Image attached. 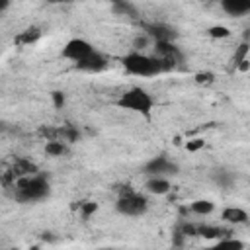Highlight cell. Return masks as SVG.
<instances>
[{
  "label": "cell",
  "mask_w": 250,
  "mask_h": 250,
  "mask_svg": "<svg viewBox=\"0 0 250 250\" xmlns=\"http://www.w3.org/2000/svg\"><path fill=\"white\" fill-rule=\"evenodd\" d=\"M94 51H96V49L92 47L90 41L76 37V39H70V41L62 47V57L68 59V61H72L74 64H78L80 61H84L86 57H90Z\"/></svg>",
  "instance_id": "6"
},
{
  "label": "cell",
  "mask_w": 250,
  "mask_h": 250,
  "mask_svg": "<svg viewBox=\"0 0 250 250\" xmlns=\"http://www.w3.org/2000/svg\"><path fill=\"white\" fill-rule=\"evenodd\" d=\"M117 105L123 107V109L141 113V115H148L152 111L154 102H152V96L146 90L135 86V88H129L127 92L121 94V98L117 100Z\"/></svg>",
  "instance_id": "3"
},
{
  "label": "cell",
  "mask_w": 250,
  "mask_h": 250,
  "mask_svg": "<svg viewBox=\"0 0 250 250\" xmlns=\"http://www.w3.org/2000/svg\"><path fill=\"white\" fill-rule=\"evenodd\" d=\"M146 37H148V35H146ZM146 37H137V39H135V47H141V49H143V47L146 45Z\"/></svg>",
  "instance_id": "24"
},
{
  "label": "cell",
  "mask_w": 250,
  "mask_h": 250,
  "mask_svg": "<svg viewBox=\"0 0 250 250\" xmlns=\"http://www.w3.org/2000/svg\"><path fill=\"white\" fill-rule=\"evenodd\" d=\"M195 80H197L199 84H201V82H205V84H207V82H211V80H213V74H209V72H199V74L195 76Z\"/></svg>",
  "instance_id": "21"
},
{
  "label": "cell",
  "mask_w": 250,
  "mask_h": 250,
  "mask_svg": "<svg viewBox=\"0 0 250 250\" xmlns=\"http://www.w3.org/2000/svg\"><path fill=\"white\" fill-rule=\"evenodd\" d=\"M6 8H8V2H6V0H0V12L6 10Z\"/></svg>",
  "instance_id": "25"
},
{
  "label": "cell",
  "mask_w": 250,
  "mask_h": 250,
  "mask_svg": "<svg viewBox=\"0 0 250 250\" xmlns=\"http://www.w3.org/2000/svg\"><path fill=\"white\" fill-rule=\"evenodd\" d=\"M217 172H219V170H217ZM215 180H217L219 184H223V186H229V184H230V176H229L227 172H219V174L215 176Z\"/></svg>",
  "instance_id": "20"
},
{
  "label": "cell",
  "mask_w": 250,
  "mask_h": 250,
  "mask_svg": "<svg viewBox=\"0 0 250 250\" xmlns=\"http://www.w3.org/2000/svg\"><path fill=\"white\" fill-rule=\"evenodd\" d=\"M188 150H197V148H201L203 146V141H199V139H193V141H188Z\"/></svg>",
  "instance_id": "22"
},
{
  "label": "cell",
  "mask_w": 250,
  "mask_h": 250,
  "mask_svg": "<svg viewBox=\"0 0 250 250\" xmlns=\"http://www.w3.org/2000/svg\"><path fill=\"white\" fill-rule=\"evenodd\" d=\"M221 8L232 18H242L250 12V2H246V0H225V2H221Z\"/></svg>",
  "instance_id": "10"
},
{
  "label": "cell",
  "mask_w": 250,
  "mask_h": 250,
  "mask_svg": "<svg viewBox=\"0 0 250 250\" xmlns=\"http://www.w3.org/2000/svg\"><path fill=\"white\" fill-rule=\"evenodd\" d=\"M12 188H14V199L20 203H35L49 195V182L41 174L20 178L12 184Z\"/></svg>",
  "instance_id": "1"
},
{
  "label": "cell",
  "mask_w": 250,
  "mask_h": 250,
  "mask_svg": "<svg viewBox=\"0 0 250 250\" xmlns=\"http://www.w3.org/2000/svg\"><path fill=\"white\" fill-rule=\"evenodd\" d=\"M166 70H172L176 64L182 62V51L172 43V41H160V43H154V55H152Z\"/></svg>",
  "instance_id": "5"
},
{
  "label": "cell",
  "mask_w": 250,
  "mask_h": 250,
  "mask_svg": "<svg viewBox=\"0 0 250 250\" xmlns=\"http://www.w3.org/2000/svg\"><path fill=\"white\" fill-rule=\"evenodd\" d=\"M146 35L154 39V43H160V41H172L176 37V31L170 27V25H164V23H152L146 27Z\"/></svg>",
  "instance_id": "9"
},
{
  "label": "cell",
  "mask_w": 250,
  "mask_h": 250,
  "mask_svg": "<svg viewBox=\"0 0 250 250\" xmlns=\"http://www.w3.org/2000/svg\"><path fill=\"white\" fill-rule=\"evenodd\" d=\"M209 35H211V37H229L230 31H229L225 25H213V27L209 29Z\"/></svg>",
  "instance_id": "19"
},
{
  "label": "cell",
  "mask_w": 250,
  "mask_h": 250,
  "mask_svg": "<svg viewBox=\"0 0 250 250\" xmlns=\"http://www.w3.org/2000/svg\"><path fill=\"white\" fill-rule=\"evenodd\" d=\"M115 207H117V211H119L121 215H127V217H141V215L146 213L148 201H146L145 195H141V193H137V191H133V189H123L121 195H119V199H117V203H115Z\"/></svg>",
  "instance_id": "4"
},
{
  "label": "cell",
  "mask_w": 250,
  "mask_h": 250,
  "mask_svg": "<svg viewBox=\"0 0 250 250\" xmlns=\"http://www.w3.org/2000/svg\"><path fill=\"white\" fill-rule=\"evenodd\" d=\"M197 232H199V236H205V238H217V240L227 238V236L230 234L227 229H221V227H199Z\"/></svg>",
  "instance_id": "14"
},
{
  "label": "cell",
  "mask_w": 250,
  "mask_h": 250,
  "mask_svg": "<svg viewBox=\"0 0 250 250\" xmlns=\"http://www.w3.org/2000/svg\"><path fill=\"white\" fill-rule=\"evenodd\" d=\"M213 209H215V205L209 199H195L191 203V211L195 215H209V213H213Z\"/></svg>",
  "instance_id": "16"
},
{
  "label": "cell",
  "mask_w": 250,
  "mask_h": 250,
  "mask_svg": "<svg viewBox=\"0 0 250 250\" xmlns=\"http://www.w3.org/2000/svg\"><path fill=\"white\" fill-rule=\"evenodd\" d=\"M221 217H223V221H227L230 225H244L248 221V213L240 207H227V209H223Z\"/></svg>",
  "instance_id": "12"
},
{
  "label": "cell",
  "mask_w": 250,
  "mask_h": 250,
  "mask_svg": "<svg viewBox=\"0 0 250 250\" xmlns=\"http://www.w3.org/2000/svg\"><path fill=\"white\" fill-rule=\"evenodd\" d=\"M100 250H119V248H100Z\"/></svg>",
  "instance_id": "26"
},
{
  "label": "cell",
  "mask_w": 250,
  "mask_h": 250,
  "mask_svg": "<svg viewBox=\"0 0 250 250\" xmlns=\"http://www.w3.org/2000/svg\"><path fill=\"white\" fill-rule=\"evenodd\" d=\"M53 98H55V105H57V107H61V105L64 104V98H62V94H61V92H55V94H53Z\"/></svg>",
  "instance_id": "23"
},
{
  "label": "cell",
  "mask_w": 250,
  "mask_h": 250,
  "mask_svg": "<svg viewBox=\"0 0 250 250\" xmlns=\"http://www.w3.org/2000/svg\"><path fill=\"white\" fill-rule=\"evenodd\" d=\"M66 150H68L66 145L59 139H49V143L45 145V152L49 156H62V154H66Z\"/></svg>",
  "instance_id": "15"
},
{
  "label": "cell",
  "mask_w": 250,
  "mask_h": 250,
  "mask_svg": "<svg viewBox=\"0 0 250 250\" xmlns=\"http://www.w3.org/2000/svg\"><path fill=\"white\" fill-rule=\"evenodd\" d=\"M145 172L150 174V176H160V178L176 176V174H178V164L172 162V160L166 158V156H154L152 160H148V162L145 164Z\"/></svg>",
  "instance_id": "7"
},
{
  "label": "cell",
  "mask_w": 250,
  "mask_h": 250,
  "mask_svg": "<svg viewBox=\"0 0 250 250\" xmlns=\"http://www.w3.org/2000/svg\"><path fill=\"white\" fill-rule=\"evenodd\" d=\"M244 248H246V244L238 238H232V236L221 238L213 246H209V250H244Z\"/></svg>",
  "instance_id": "13"
},
{
  "label": "cell",
  "mask_w": 250,
  "mask_h": 250,
  "mask_svg": "<svg viewBox=\"0 0 250 250\" xmlns=\"http://www.w3.org/2000/svg\"><path fill=\"white\" fill-rule=\"evenodd\" d=\"M121 62H123L125 70L135 74V76H156V74L164 72L162 64L152 55H145V53H139V51H133V53L125 55Z\"/></svg>",
  "instance_id": "2"
},
{
  "label": "cell",
  "mask_w": 250,
  "mask_h": 250,
  "mask_svg": "<svg viewBox=\"0 0 250 250\" xmlns=\"http://www.w3.org/2000/svg\"><path fill=\"white\" fill-rule=\"evenodd\" d=\"M105 66H107V59L100 51H94L90 57H86L84 61H80L76 64V68L86 70V72H102Z\"/></svg>",
  "instance_id": "8"
},
{
  "label": "cell",
  "mask_w": 250,
  "mask_h": 250,
  "mask_svg": "<svg viewBox=\"0 0 250 250\" xmlns=\"http://www.w3.org/2000/svg\"><path fill=\"white\" fill-rule=\"evenodd\" d=\"M244 59H248V43H246V41L236 49V53H234V64L242 62Z\"/></svg>",
  "instance_id": "18"
},
{
  "label": "cell",
  "mask_w": 250,
  "mask_h": 250,
  "mask_svg": "<svg viewBox=\"0 0 250 250\" xmlns=\"http://www.w3.org/2000/svg\"><path fill=\"white\" fill-rule=\"evenodd\" d=\"M146 191L152 195H166L170 191V182L160 176H150L146 182Z\"/></svg>",
  "instance_id": "11"
},
{
  "label": "cell",
  "mask_w": 250,
  "mask_h": 250,
  "mask_svg": "<svg viewBox=\"0 0 250 250\" xmlns=\"http://www.w3.org/2000/svg\"><path fill=\"white\" fill-rule=\"evenodd\" d=\"M39 37V29H27L25 33H21L20 37H18V43H31V41H35Z\"/></svg>",
  "instance_id": "17"
}]
</instances>
